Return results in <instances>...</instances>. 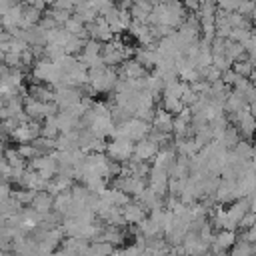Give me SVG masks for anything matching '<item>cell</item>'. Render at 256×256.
I'll list each match as a JSON object with an SVG mask.
<instances>
[{
	"mask_svg": "<svg viewBox=\"0 0 256 256\" xmlns=\"http://www.w3.org/2000/svg\"><path fill=\"white\" fill-rule=\"evenodd\" d=\"M42 10H38L36 6H32V4H22V18H20V28L22 30H26V28H32V26H36L38 22H40V18H42Z\"/></svg>",
	"mask_w": 256,
	"mask_h": 256,
	"instance_id": "obj_19",
	"label": "cell"
},
{
	"mask_svg": "<svg viewBox=\"0 0 256 256\" xmlns=\"http://www.w3.org/2000/svg\"><path fill=\"white\" fill-rule=\"evenodd\" d=\"M34 0H14V4H32Z\"/></svg>",
	"mask_w": 256,
	"mask_h": 256,
	"instance_id": "obj_49",
	"label": "cell"
},
{
	"mask_svg": "<svg viewBox=\"0 0 256 256\" xmlns=\"http://www.w3.org/2000/svg\"><path fill=\"white\" fill-rule=\"evenodd\" d=\"M58 134H60V130H58V124H56V114H54V116H48L46 120H42V128H40V136H44V138H52V140H56V138H58Z\"/></svg>",
	"mask_w": 256,
	"mask_h": 256,
	"instance_id": "obj_30",
	"label": "cell"
},
{
	"mask_svg": "<svg viewBox=\"0 0 256 256\" xmlns=\"http://www.w3.org/2000/svg\"><path fill=\"white\" fill-rule=\"evenodd\" d=\"M2 108H4V100L0 98V110H2Z\"/></svg>",
	"mask_w": 256,
	"mask_h": 256,
	"instance_id": "obj_53",
	"label": "cell"
},
{
	"mask_svg": "<svg viewBox=\"0 0 256 256\" xmlns=\"http://www.w3.org/2000/svg\"><path fill=\"white\" fill-rule=\"evenodd\" d=\"M4 56H6V52H4V50H2V48H0V64H2V62H4Z\"/></svg>",
	"mask_w": 256,
	"mask_h": 256,
	"instance_id": "obj_50",
	"label": "cell"
},
{
	"mask_svg": "<svg viewBox=\"0 0 256 256\" xmlns=\"http://www.w3.org/2000/svg\"><path fill=\"white\" fill-rule=\"evenodd\" d=\"M250 210V200L248 198H238L230 204V208H226V216H228V222H230V228L236 232L240 220L244 218V214Z\"/></svg>",
	"mask_w": 256,
	"mask_h": 256,
	"instance_id": "obj_14",
	"label": "cell"
},
{
	"mask_svg": "<svg viewBox=\"0 0 256 256\" xmlns=\"http://www.w3.org/2000/svg\"><path fill=\"white\" fill-rule=\"evenodd\" d=\"M110 160L114 162H128L134 154V142L128 138H112L110 142H106V152H104Z\"/></svg>",
	"mask_w": 256,
	"mask_h": 256,
	"instance_id": "obj_5",
	"label": "cell"
},
{
	"mask_svg": "<svg viewBox=\"0 0 256 256\" xmlns=\"http://www.w3.org/2000/svg\"><path fill=\"white\" fill-rule=\"evenodd\" d=\"M250 22L256 26V6H254V10H252V14H250Z\"/></svg>",
	"mask_w": 256,
	"mask_h": 256,
	"instance_id": "obj_48",
	"label": "cell"
},
{
	"mask_svg": "<svg viewBox=\"0 0 256 256\" xmlns=\"http://www.w3.org/2000/svg\"><path fill=\"white\" fill-rule=\"evenodd\" d=\"M38 190H28V188H16V192H12V196L22 204V206H30L34 196Z\"/></svg>",
	"mask_w": 256,
	"mask_h": 256,
	"instance_id": "obj_34",
	"label": "cell"
},
{
	"mask_svg": "<svg viewBox=\"0 0 256 256\" xmlns=\"http://www.w3.org/2000/svg\"><path fill=\"white\" fill-rule=\"evenodd\" d=\"M44 54H46V58L48 60H52V62H56V60H60L66 52H64V48L62 46H56V44H46L44 46Z\"/></svg>",
	"mask_w": 256,
	"mask_h": 256,
	"instance_id": "obj_37",
	"label": "cell"
},
{
	"mask_svg": "<svg viewBox=\"0 0 256 256\" xmlns=\"http://www.w3.org/2000/svg\"><path fill=\"white\" fill-rule=\"evenodd\" d=\"M202 256H216V254H214V252H212V250H210V248H208V250H206V252H204V254H202Z\"/></svg>",
	"mask_w": 256,
	"mask_h": 256,
	"instance_id": "obj_51",
	"label": "cell"
},
{
	"mask_svg": "<svg viewBox=\"0 0 256 256\" xmlns=\"http://www.w3.org/2000/svg\"><path fill=\"white\" fill-rule=\"evenodd\" d=\"M24 206L14 198V196H8L6 200H2L0 202V214L8 220V218H12V216H16V214H20V210H22Z\"/></svg>",
	"mask_w": 256,
	"mask_h": 256,
	"instance_id": "obj_28",
	"label": "cell"
},
{
	"mask_svg": "<svg viewBox=\"0 0 256 256\" xmlns=\"http://www.w3.org/2000/svg\"><path fill=\"white\" fill-rule=\"evenodd\" d=\"M118 80V72L112 66H98L88 70V86L94 90V94H112Z\"/></svg>",
	"mask_w": 256,
	"mask_h": 256,
	"instance_id": "obj_2",
	"label": "cell"
},
{
	"mask_svg": "<svg viewBox=\"0 0 256 256\" xmlns=\"http://www.w3.org/2000/svg\"><path fill=\"white\" fill-rule=\"evenodd\" d=\"M188 12L182 4V0H166L162 4H156L146 20L148 26H156V24H162V26H168L172 30H176L184 20H186Z\"/></svg>",
	"mask_w": 256,
	"mask_h": 256,
	"instance_id": "obj_1",
	"label": "cell"
},
{
	"mask_svg": "<svg viewBox=\"0 0 256 256\" xmlns=\"http://www.w3.org/2000/svg\"><path fill=\"white\" fill-rule=\"evenodd\" d=\"M16 150L20 152V156L26 160V162H30L32 158H36L38 156V152H36V148L30 144V142H26V144H18L16 146Z\"/></svg>",
	"mask_w": 256,
	"mask_h": 256,
	"instance_id": "obj_39",
	"label": "cell"
},
{
	"mask_svg": "<svg viewBox=\"0 0 256 256\" xmlns=\"http://www.w3.org/2000/svg\"><path fill=\"white\" fill-rule=\"evenodd\" d=\"M254 224H256V214L248 210V212L244 214V218L240 220V224H238V228H242V230H248V228H252Z\"/></svg>",
	"mask_w": 256,
	"mask_h": 256,
	"instance_id": "obj_41",
	"label": "cell"
},
{
	"mask_svg": "<svg viewBox=\"0 0 256 256\" xmlns=\"http://www.w3.org/2000/svg\"><path fill=\"white\" fill-rule=\"evenodd\" d=\"M102 18L108 22V26H110V30L114 32V36H118V34H122L124 30H128V26H130V22H132L130 12H128V10L118 8L116 4H114L108 12H104V14H102Z\"/></svg>",
	"mask_w": 256,
	"mask_h": 256,
	"instance_id": "obj_6",
	"label": "cell"
},
{
	"mask_svg": "<svg viewBox=\"0 0 256 256\" xmlns=\"http://www.w3.org/2000/svg\"><path fill=\"white\" fill-rule=\"evenodd\" d=\"M28 168H32L34 172L40 174V178L44 180H52L58 172V164H56V158L52 154H44V156H36L28 162Z\"/></svg>",
	"mask_w": 256,
	"mask_h": 256,
	"instance_id": "obj_7",
	"label": "cell"
},
{
	"mask_svg": "<svg viewBox=\"0 0 256 256\" xmlns=\"http://www.w3.org/2000/svg\"><path fill=\"white\" fill-rule=\"evenodd\" d=\"M250 32H252V30H248V28H232V30H230V36H228V40H232V42H240V44H244V42L248 40V36H250Z\"/></svg>",
	"mask_w": 256,
	"mask_h": 256,
	"instance_id": "obj_38",
	"label": "cell"
},
{
	"mask_svg": "<svg viewBox=\"0 0 256 256\" xmlns=\"http://www.w3.org/2000/svg\"><path fill=\"white\" fill-rule=\"evenodd\" d=\"M2 32H4V28H2V24H0V36H2Z\"/></svg>",
	"mask_w": 256,
	"mask_h": 256,
	"instance_id": "obj_54",
	"label": "cell"
},
{
	"mask_svg": "<svg viewBox=\"0 0 256 256\" xmlns=\"http://www.w3.org/2000/svg\"><path fill=\"white\" fill-rule=\"evenodd\" d=\"M30 74H32L34 82L48 84V86H52V88L56 86V82H58L60 76H62V72H60V68L56 66V62H52V60H48V58L36 60L34 66H32V70H30Z\"/></svg>",
	"mask_w": 256,
	"mask_h": 256,
	"instance_id": "obj_3",
	"label": "cell"
},
{
	"mask_svg": "<svg viewBox=\"0 0 256 256\" xmlns=\"http://www.w3.org/2000/svg\"><path fill=\"white\" fill-rule=\"evenodd\" d=\"M172 122H174V116L170 112H166L164 108H158L152 118V128L160 130L164 134H172Z\"/></svg>",
	"mask_w": 256,
	"mask_h": 256,
	"instance_id": "obj_20",
	"label": "cell"
},
{
	"mask_svg": "<svg viewBox=\"0 0 256 256\" xmlns=\"http://www.w3.org/2000/svg\"><path fill=\"white\" fill-rule=\"evenodd\" d=\"M254 6H256V2H254V0H242L236 12H238V14H242V16H250V14H252V10H254Z\"/></svg>",
	"mask_w": 256,
	"mask_h": 256,
	"instance_id": "obj_42",
	"label": "cell"
},
{
	"mask_svg": "<svg viewBox=\"0 0 256 256\" xmlns=\"http://www.w3.org/2000/svg\"><path fill=\"white\" fill-rule=\"evenodd\" d=\"M82 48H84V40H80V38H76V36H72L68 42H66V46H64V52L66 54H70V56H80V52H82Z\"/></svg>",
	"mask_w": 256,
	"mask_h": 256,
	"instance_id": "obj_35",
	"label": "cell"
},
{
	"mask_svg": "<svg viewBox=\"0 0 256 256\" xmlns=\"http://www.w3.org/2000/svg\"><path fill=\"white\" fill-rule=\"evenodd\" d=\"M72 16L78 18L84 26H88V24H92L100 14H98L96 8L90 4V0H76L74 10H72Z\"/></svg>",
	"mask_w": 256,
	"mask_h": 256,
	"instance_id": "obj_16",
	"label": "cell"
},
{
	"mask_svg": "<svg viewBox=\"0 0 256 256\" xmlns=\"http://www.w3.org/2000/svg\"><path fill=\"white\" fill-rule=\"evenodd\" d=\"M6 148H8V146H6V144L0 140V158H4V152H6Z\"/></svg>",
	"mask_w": 256,
	"mask_h": 256,
	"instance_id": "obj_47",
	"label": "cell"
},
{
	"mask_svg": "<svg viewBox=\"0 0 256 256\" xmlns=\"http://www.w3.org/2000/svg\"><path fill=\"white\" fill-rule=\"evenodd\" d=\"M242 240H246V242H250V244H256V224H254L252 228H248V230L244 232Z\"/></svg>",
	"mask_w": 256,
	"mask_h": 256,
	"instance_id": "obj_46",
	"label": "cell"
},
{
	"mask_svg": "<svg viewBox=\"0 0 256 256\" xmlns=\"http://www.w3.org/2000/svg\"><path fill=\"white\" fill-rule=\"evenodd\" d=\"M148 210L138 202V200H130L126 206H122V216H124V222L126 224H132V226H136V224H140L148 214H146Z\"/></svg>",
	"mask_w": 256,
	"mask_h": 256,
	"instance_id": "obj_15",
	"label": "cell"
},
{
	"mask_svg": "<svg viewBox=\"0 0 256 256\" xmlns=\"http://www.w3.org/2000/svg\"><path fill=\"white\" fill-rule=\"evenodd\" d=\"M100 200L106 202V204H110V206H118V208H122V206H126L132 198H130L126 192L118 190V188H106V190L100 194Z\"/></svg>",
	"mask_w": 256,
	"mask_h": 256,
	"instance_id": "obj_18",
	"label": "cell"
},
{
	"mask_svg": "<svg viewBox=\"0 0 256 256\" xmlns=\"http://www.w3.org/2000/svg\"><path fill=\"white\" fill-rule=\"evenodd\" d=\"M168 180H170V176H168L166 170H158V168H152V166H150L148 186H150L160 198L168 196Z\"/></svg>",
	"mask_w": 256,
	"mask_h": 256,
	"instance_id": "obj_13",
	"label": "cell"
},
{
	"mask_svg": "<svg viewBox=\"0 0 256 256\" xmlns=\"http://www.w3.org/2000/svg\"><path fill=\"white\" fill-rule=\"evenodd\" d=\"M44 2H46V4H48V6H52V4H54V2H56V0H44Z\"/></svg>",
	"mask_w": 256,
	"mask_h": 256,
	"instance_id": "obj_52",
	"label": "cell"
},
{
	"mask_svg": "<svg viewBox=\"0 0 256 256\" xmlns=\"http://www.w3.org/2000/svg\"><path fill=\"white\" fill-rule=\"evenodd\" d=\"M10 176H12V166L4 158H0V178L6 180V182H10Z\"/></svg>",
	"mask_w": 256,
	"mask_h": 256,
	"instance_id": "obj_44",
	"label": "cell"
},
{
	"mask_svg": "<svg viewBox=\"0 0 256 256\" xmlns=\"http://www.w3.org/2000/svg\"><path fill=\"white\" fill-rule=\"evenodd\" d=\"M58 106L56 102H40V100H34L32 96H24V112L30 120H36V122H42L46 120L48 116H54L58 114Z\"/></svg>",
	"mask_w": 256,
	"mask_h": 256,
	"instance_id": "obj_4",
	"label": "cell"
},
{
	"mask_svg": "<svg viewBox=\"0 0 256 256\" xmlns=\"http://www.w3.org/2000/svg\"><path fill=\"white\" fill-rule=\"evenodd\" d=\"M72 38V34L70 32H66L62 26H56V28H52V30H48L46 32V44H56V46H66V42Z\"/></svg>",
	"mask_w": 256,
	"mask_h": 256,
	"instance_id": "obj_25",
	"label": "cell"
},
{
	"mask_svg": "<svg viewBox=\"0 0 256 256\" xmlns=\"http://www.w3.org/2000/svg\"><path fill=\"white\" fill-rule=\"evenodd\" d=\"M74 4L76 0H56L50 8H56V10H66V12H72L74 10Z\"/></svg>",
	"mask_w": 256,
	"mask_h": 256,
	"instance_id": "obj_43",
	"label": "cell"
},
{
	"mask_svg": "<svg viewBox=\"0 0 256 256\" xmlns=\"http://www.w3.org/2000/svg\"><path fill=\"white\" fill-rule=\"evenodd\" d=\"M230 256H254V246L246 240H236V244L230 248Z\"/></svg>",
	"mask_w": 256,
	"mask_h": 256,
	"instance_id": "obj_33",
	"label": "cell"
},
{
	"mask_svg": "<svg viewBox=\"0 0 256 256\" xmlns=\"http://www.w3.org/2000/svg\"><path fill=\"white\" fill-rule=\"evenodd\" d=\"M214 142H218L222 148H226V150H232L238 142H240V134H238V130H236V126L234 124H228L216 138H214Z\"/></svg>",
	"mask_w": 256,
	"mask_h": 256,
	"instance_id": "obj_17",
	"label": "cell"
},
{
	"mask_svg": "<svg viewBox=\"0 0 256 256\" xmlns=\"http://www.w3.org/2000/svg\"><path fill=\"white\" fill-rule=\"evenodd\" d=\"M116 72H118V78H122V80H138V78H144V76L148 74V70H146L136 58L124 60V62L116 68Z\"/></svg>",
	"mask_w": 256,
	"mask_h": 256,
	"instance_id": "obj_10",
	"label": "cell"
},
{
	"mask_svg": "<svg viewBox=\"0 0 256 256\" xmlns=\"http://www.w3.org/2000/svg\"><path fill=\"white\" fill-rule=\"evenodd\" d=\"M180 256H186V254H180Z\"/></svg>",
	"mask_w": 256,
	"mask_h": 256,
	"instance_id": "obj_55",
	"label": "cell"
},
{
	"mask_svg": "<svg viewBox=\"0 0 256 256\" xmlns=\"http://www.w3.org/2000/svg\"><path fill=\"white\" fill-rule=\"evenodd\" d=\"M152 8H154V4L150 0H136V2H132V6H130L128 12H130V18L132 20L146 22L148 16H150V12H152Z\"/></svg>",
	"mask_w": 256,
	"mask_h": 256,
	"instance_id": "obj_22",
	"label": "cell"
},
{
	"mask_svg": "<svg viewBox=\"0 0 256 256\" xmlns=\"http://www.w3.org/2000/svg\"><path fill=\"white\" fill-rule=\"evenodd\" d=\"M224 56L234 64L238 60H244L246 58V52H244V46L240 42H232V40H226V48H224Z\"/></svg>",
	"mask_w": 256,
	"mask_h": 256,
	"instance_id": "obj_27",
	"label": "cell"
},
{
	"mask_svg": "<svg viewBox=\"0 0 256 256\" xmlns=\"http://www.w3.org/2000/svg\"><path fill=\"white\" fill-rule=\"evenodd\" d=\"M4 160H6L12 168H26V166H28V162L20 156V152H18L16 148H6V152H4Z\"/></svg>",
	"mask_w": 256,
	"mask_h": 256,
	"instance_id": "obj_31",
	"label": "cell"
},
{
	"mask_svg": "<svg viewBox=\"0 0 256 256\" xmlns=\"http://www.w3.org/2000/svg\"><path fill=\"white\" fill-rule=\"evenodd\" d=\"M174 148H176V154H182V156H188V158H192V156H196V154L200 152L198 144H196L194 138H190V136L174 138Z\"/></svg>",
	"mask_w": 256,
	"mask_h": 256,
	"instance_id": "obj_24",
	"label": "cell"
},
{
	"mask_svg": "<svg viewBox=\"0 0 256 256\" xmlns=\"http://www.w3.org/2000/svg\"><path fill=\"white\" fill-rule=\"evenodd\" d=\"M8 196H12V184L0 178V202H2V200H6Z\"/></svg>",
	"mask_w": 256,
	"mask_h": 256,
	"instance_id": "obj_45",
	"label": "cell"
},
{
	"mask_svg": "<svg viewBox=\"0 0 256 256\" xmlns=\"http://www.w3.org/2000/svg\"><path fill=\"white\" fill-rule=\"evenodd\" d=\"M232 152L238 156V158H242V160H254L256 158V150H254V144L250 142V140H240L234 148H232Z\"/></svg>",
	"mask_w": 256,
	"mask_h": 256,
	"instance_id": "obj_29",
	"label": "cell"
},
{
	"mask_svg": "<svg viewBox=\"0 0 256 256\" xmlns=\"http://www.w3.org/2000/svg\"><path fill=\"white\" fill-rule=\"evenodd\" d=\"M82 100V94H80V88L76 86H62V88H54V102L60 110L64 108H70L74 104H78Z\"/></svg>",
	"mask_w": 256,
	"mask_h": 256,
	"instance_id": "obj_8",
	"label": "cell"
},
{
	"mask_svg": "<svg viewBox=\"0 0 256 256\" xmlns=\"http://www.w3.org/2000/svg\"><path fill=\"white\" fill-rule=\"evenodd\" d=\"M86 28H88L90 38L96 40V42H100V44H108V42L114 40V32L110 30L108 22H106L102 16H98V18H96L92 24H88Z\"/></svg>",
	"mask_w": 256,
	"mask_h": 256,
	"instance_id": "obj_9",
	"label": "cell"
},
{
	"mask_svg": "<svg viewBox=\"0 0 256 256\" xmlns=\"http://www.w3.org/2000/svg\"><path fill=\"white\" fill-rule=\"evenodd\" d=\"M232 70L238 74V76H244V78H250V74H252V70H254V66L244 58V60H238V62H234L232 64Z\"/></svg>",
	"mask_w": 256,
	"mask_h": 256,
	"instance_id": "obj_36",
	"label": "cell"
},
{
	"mask_svg": "<svg viewBox=\"0 0 256 256\" xmlns=\"http://www.w3.org/2000/svg\"><path fill=\"white\" fill-rule=\"evenodd\" d=\"M70 206H72V196H70L68 190H66V192H60V194L54 196V206H52V210H54L56 214H60L62 218H66Z\"/></svg>",
	"mask_w": 256,
	"mask_h": 256,
	"instance_id": "obj_26",
	"label": "cell"
},
{
	"mask_svg": "<svg viewBox=\"0 0 256 256\" xmlns=\"http://www.w3.org/2000/svg\"><path fill=\"white\" fill-rule=\"evenodd\" d=\"M240 2L242 0H216V6L218 10H224V12H236Z\"/></svg>",
	"mask_w": 256,
	"mask_h": 256,
	"instance_id": "obj_40",
	"label": "cell"
},
{
	"mask_svg": "<svg viewBox=\"0 0 256 256\" xmlns=\"http://www.w3.org/2000/svg\"><path fill=\"white\" fill-rule=\"evenodd\" d=\"M162 108H164L166 112H170L172 116H178L186 106L182 104L180 98H168V96H162Z\"/></svg>",
	"mask_w": 256,
	"mask_h": 256,
	"instance_id": "obj_32",
	"label": "cell"
},
{
	"mask_svg": "<svg viewBox=\"0 0 256 256\" xmlns=\"http://www.w3.org/2000/svg\"><path fill=\"white\" fill-rule=\"evenodd\" d=\"M160 150V146L152 140V138H142V140H138V142H134V154H132V158L134 160H142V162H148V160H152L154 156H156V152Z\"/></svg>",
	"mask_w": 256,
	"mask_h": 256,
	"instance_id": "obj_12",
	"label": "cell"
},
{
	"mask_svg": "<svg viewBox=\"0 0 256 256\" xmlns=\"http://www.w3.org/2000/svg\"><path fill=\"white\" fill-rule=\"evenodd\" d=\"M28 96H32L34 100H40V102H54V88L48 84L34 82L28 88Z\"/></svg>",
	"mask_w": 256,
	"mask_h": 256,
	"instance_id": "obj_23",
	"label": "cell"
},
{
	"mask_svg": "<svg viewBox=\"0 0 256 256\" xmlns=\"http://www.w3.org/2000/svg\"><path fill=\"white\" fill-rule=\"evenodd\" d=\"M52 206H54V196L48 194L46 190H38L36 196H34V200H32V204H30V208L36 210L38 214H48V212H52Z\"/></svg>",
	"mask_w": 256,
	"mask_h": 256,
	"instance_id": "obj_21",
	"label": "cell"
},
{
	"mask_svg": "<svg viewBox=\"0 0 256 256\" xmlns=\"http://www.w3.org/2000/svg\"><path fill=\"white\" fill-rule=\"evenodd\" d=\"M216 204H232L234 200H238V190H236V180H222L216 188V192L212 194Z\"/></svg>",
	"mask_w": 256,
	"mask_h": 256,
	"instance_id": "obj_11",
	"label": "cell"
}]
</instances>
